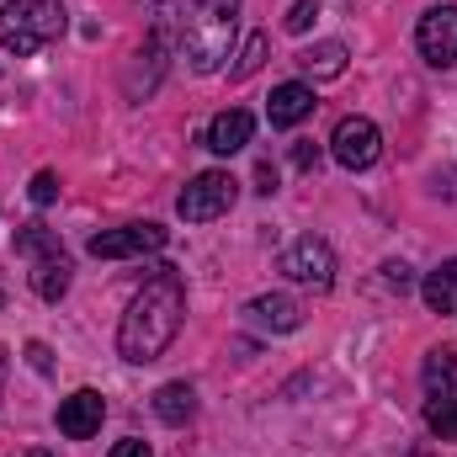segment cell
<instances>
[{
	"label": "cell",
	"mask_w": 457,
	"mask_h": 457,
	"mask_svg": "<svg viewBox=\"0 0 457 457\" xmlns=\"http://www.w3.org/2000/svg\"><path fill=\"white\" fill-rule=\"evenodd\" d=\"M102 420H107V399L96 388H75L70 399H59V431L70 442H91L102 431Z\"/></svg>",
	"instance_id": "9"
},
{
	"label": "cell",
	"mask_w": 457,
	"mask_h": 457,
	"mask_svg": "<svg viewBox=\"0 0 457 457\" xmlns=\"http://www.w3.org/2000/svg\"><path fill=\"white\" fill-rule=\"evenodd\" d=\"M314 16H320V0H293V11H287V32H309Z\"/></svg>",
	"instance_id": "22"
},
{
	"label": "cell",
	"mask_w": 457,
	"mask_h": 457,
	"mask_svg": "<svg viewBox=\"0 0 457 457\" xmlns=\"http://www.w3.org/2000/svg\"><path fill=\"white\" fill-rule=\"evenodd\" d=\"M27 356H32V367H37V372H54V356H48V345H43V341L27 345Z\"/></svg>",
	"instance_id": "26"
},
{
	"label": "cell",
	"mask_w": 457,
	"mask_h": 457,
	"mask_svg": "<svg viewBox=\"0 0 457 457\" xmlns=\"http://www.w3.org/2000/svg\"><path fill=\"white\" fill-rule=\"evenodd\" d=\"M415 48H420V59L436 64V70L457 64V5H431V11L420 16Z\"/></svg>",
	"instance_id": "8"
},
{
	"label": "cell",
	"mask_w": 457,
	"mask_h": 457,
	"mask_svg": "<svg viewBox=\"0 0 457 457\" xmlns=\"http://www.w3.org/2000/svg\"><path fill=\"white\" fill-rule=\"evenodd\" d=\"M345 43H336V37H325V43H314V48H303L298 54V70L309 75V80H336V75H345Z\"/></svg>",
	"instance_id": "14"
},
{
	"label": "cell",
	"mask_w": 457,
	"mask_h": 457,
	"mask_svg": "<svg viewBox=\"0 0 457 457\" xmlns=\"http://www.w3.org/2000/svg\"><path fill=\"white\" fill-rule=\"evenodd\" d=\"M154 415H160L165 426H187V420L197 415L192 383H165V388H154Z\"/></svg>",
	"instance_id": "17"
},
{
	"label": "cell",
	"mask_w": 457,
	"mask_h": 457,
	"mask_svg": "<svg viewBox=\"0 0 457 457\" xmlns=\"http://www.w3.org/2000/svg\"><path fill=\"white\" fill-rule=\"evenodd\" d=\"M234 197H239V181H234L228 170H203V176H192V181L181 187L176 213H181L187 224H213V219H224L228 208H234Z\"/></svg>",
	"instance_id": "4"
},
{
	"label": "cell",
	"mask_w": 457,
	"mask_h": 457,
	"mask_svg": "<svg viewBox=\"0 0 457 457\" xmlns=\"http://www.w3.org/2000/svg\"><path fill=\"white\" fill-rule=\"evenodd\" d=\"M261 64H266V32H250L245 48H239V59H234V70H228V80H250Z\"/></svg>",
	"instance_id": "20"
},
{
	"label": "cell",
	"mask_w": 457,
	"mask_h": 457,
	"mask_svg": "<svg viewBox=\"0 0 457 457\" xmlns=\"http://www.w3.org/2000/svg\"><path fill=\"white\" fill-rule=\"evenodd\" d=\"M383 282H388V287H399V293H410V287H415V277H410V266H404V261H388V266H383Z\"/></svg>",
	"instance_id": "23"
},
{
	"label": "cell",
	"mask_w": 457,
	"mask_h": 457,
	"mask_svg": "<svg viewBox=\"0 0 457 457\" xmlns=\"http://www.w3.org/2000/svg\"><path fill=\"white\" fill-rule=\"evenodd\" d=\"M70 255H48V261H37L32 266V293L43 298V303H59L64 293H70Z\"/></svg>",
	"instance_id": "16"
},
{
	"label": "cell",
	"mask_w": 457,
	"mask_h": 457,
	"mask_svg": "<svg viewBox=\"0 0 457 457\" xmlns=\"http://www.w3.org/2000/svg\"><path fill=\"white\" fill-rule=\"evenodd\" d=\"M426 399H457V345H436L420 367Z\"/></svg>",
	"instance_id": "13"
},
{
	"label": "cell",
	"mask_w": 457,
	"mask_h": 457,
	"mask_svg": "<svg viewBox=\"0 0 457 457\" xmlns=\"http://www.w3.org/2000/svg\"><path fill=\"white\" fill-rule=\"evenodd\" d=\"M5 372H11V356H5V345H0V394H5Z\"/></svg>",
	"instance_id": "28"
},
{
	"label": "cell",
	"mask_w": 457,
	"mask_h": 457,
	"mask_svg": "<svg viewBox=\"0 0 457 457\" xmlns=\"http://www.w3.org/2000/svg\"><path fill=\"white\" fill-rule=\"evenodd\" d=\"M309 112H314V86H303V80L277 86L271 102H266V122H271V128H298Z\"/></svg>",
	"instance_id": "12"
},
{
	"label": "cell",
	"mask_w": 457,
	"mask_h": 457,
	"mask_svg": "<svg viewBox=\"0 0 457 457\" xmlns=\"http://www.w3.org/2000/svg\"><path fill=\"white\" fill-rule=\"evenodd\" d=\"M181 314H187V287H181V271L176 266H154V277L133 293L122 325H117V356L122 361H160L165 345L176 341L181 330Z\"/></svg>",
	"instance_id": "1"
},
{
	"label": "cell",
	"mask_w": 457,
	"mask_h": 457,
	"mask_svg": "<svg viewBox=\"0 0 457 457\" xmlns=\"http://www.w3.org/2000/svg\"><path fill=\"white\" fill-rule=\"evenodd\" d=\"M255 181H261L255 192H277V170H271V165H261V170H255Z\"/></svg>",
	"instance_id": "27"
},
{
	"label": "cell",
	"mask_w": 457,
	"mask_h": 457,
	"mask_svg": "<svg viewBox=\"0 0 457 457\" xmlns=\"http://www.w3.org/2000/svg\"><path fill=\"white\" fill-rule=\"evenodd\" d=\"M250 133H255V117L245 112V107H228L208 122V133H203V144L213 149V154H239L245 144H250Z\"/></svg>",
	"instance_id": "11"
},
{
	"label": "cell",
	"mask_w": 457,
	"mask_h": 457,
	"mask_svg": "<svg viewBox=\"0 0 457 457\" xmlns=\"http://www.w3.org/2000/svg\"><path fill=\"white\" fill-rule=\"evenodd\" d=\"M420 298H426L431 314H457V255L442 261V266L420 282Z\"/></svg>",
	"instance_id": "15"
},
{
	"label": "cell",
	"mask_w": 457,
	"mask_h": 457,
	"mask_svg": "<svg viewBox=\"0 0 457 457\" xmlns=\"http://www.w3.org/2000/svg\"><path fill=\"white\" fill-rule=\"evenodd\" d=\"M426 426H431V436L457 442V399H426Z\"/></svg>",
	"instance_id": "19"
},
{
	"label": "cell",
	"mask_w": 457,
	"mask_h": 457,
	"mask_svg": "<svg viewBox=\"0 0 457 457\" xmlns=\"http://www.w3.org/2000/svg\"><path fill=\"white\" fill-rule=\"evenodd\" d=\"M245 320H250L255 330L293 336V330L303 325V309H298V298H287V293H261V298H250V303H245Z\"/></svg>",
	"instance_id": "10"
},
{
	"label": "cell",
	"mask_w": 457,
	"mask_h": 457,
	"mask_svg": "<svg viewBox=\"0 0 457 457\" xmlns=\"http://www.w3.org/2000/svg\"><path fill=\"white\" fill-rule=\"evenodd\" d=\"M330 154H336V165H345V170H367V165H378V154H383V133H378V122H372V117H341L336 133H330Z\"/></svg>",
	"instance_id": "6"
},
{
	"label": "cell",
	"mask_w": 457,
	"mask_h": 457,
	"mask_svg": "<svg viewBox=\"0 0 457 457\" xmlns=\"http://www.w3.org/2000/svg\"><path fill=\"white\" fill-rule=\"evenodd\" d=\"M27 197H32L37 208H48V203L59 197V176H54V170H37V176H32V187H27Z\"/></svg>",
	"instance_id": "21"
},
{
	"label": "cell",
	"mask_w": 457,
	"mask_h": 457,
	"mask_svg": "<svg viewBox=\"0 0 457 457\" xmlns=\"http://www.w3.org/2000/svg\"><path fill=\"white\" fill-rule=\"evenodd\" d=\"M239 27V0H192L181 16V54L197 75H219L234 48Z\"/></svg>",
	"instance_id": "2"
},
{
	"label": "cell",
	"mask_w": 457,
	"mask_h": 457,
	"mask_svg": "<svg viewBox=\"0 0 457 457\" xmlns=\"http://www.w3.org/2000/svg\"><path fill=\"white\" fill-rule=\"evenodd\" d=\"M165 228L160 224H122V228H102V234H91V255L96 261H128V255H154V250H165Z\"/></svg>",
	"instance_id": "7"
},
{
	"label": "cell",
	"mask_w": 457,
	"mask_h": 457,
	"mask_svg": "<svg viewBox=\"0 0 457 457\" xmlns=\"http://www.w3.org/2000/svg\"><path fill=\"white\" fill-rule=\"evenodd\" d=\"M107 457H154V453H149V442H138V436H128V442H117V447H112Z\"/></svg>",
	"instance_id": "25"
},
{
	"label": "cell",
	"mask_w": 457,
	"mask_h": 457,
	"mask_svg": "<svg viewBox=\"0 0 457 457\" xmlns=\"http://www.w3.org/2000/svg\"><path fill=\"white\" fill-rule=\"evenodd\" d=\"M16 255H32V261H48V255H64V250H59V234H54V228H43V224H27V228H16Z\"/></svg>",
	"instance_id": "18"
},
{
	"label": "cell",
	"mask_w": 457,
	"mask_h": 457,
	"mask_svg": "<svg viewBox=\"0 0 457 457\" xmlns=\"http://www.w3.org/2000/svg\"><path fill=\"white\" fill-rule=\"evenodd\" d=\"M70 27V11L59 0H5L0 5V48L16 59L43 54L48 43H59Z\"/></svg>",
	"instance_id": "3"
},
{
	"label": "cell",
	"mask_w": 457,
	"mask_h": 457,
	"mask_svg": "<svg viewBox=\"0 0 457 457\" xmlns=\"http://www.w3.org/2000/svg\"><path fill=\"white\" fill-rule=\"evenodd\" d=\"M314 165H320V149H314L309 138H303V144H293V170H314Z\"/></svg>",
	"instance_id": "24"
},
{
	"label": "cell",
	"mask_w": 457,
	"mask_h": 457,
	"mask_svg": "<svg viewBox=\"0 0 457 457\" xmlns=\"http://www.w3.org/2000/svg\"><path fill=\"white\" fill-rule=\"evenodd\" d=\"M277 266H282V277H293V282H303V287H314V293H325V287L336 282V250H330L325 239H314V234L293 239Z\"/></svg>",
	"instance_id": "5"
}]
</instances>
